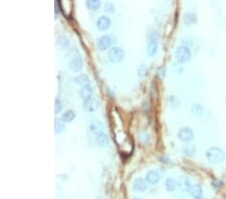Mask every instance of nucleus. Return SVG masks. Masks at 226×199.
<instances>
[{"instance_id": "nucleus-15", "label": "nucleus", "mask_w": 226, "mask_h": 199, "mask_svg": "<svg viewBox=\"0 0 226 199\" xmlns=\"http://www.w3.org/2000/svg\"><path fill=\"white\" fill-rule=\"evenodd\" d=\"M178 187V180H176L175 178H167L165 181V188L168 192H173L176 190V188Z\"/></svg>"}, {"instance_id": "nucleus-17", "label": "nucleus", "mask_w": 226, "mask_h": 199, "mask_svg": "<svg viewBox=\"0 0 226 199\" xmlns=\"http://www.w3.org/2000/svg\"><path fill=\"white\" fill-rule=\"evenodd\" d=\"M158 50V43L157 41L149 40L148 45H147V55L149 56H154L157 53Z\"/></svg>"}, {"instance_id": "nucleus-10", "label": "nucleus", "mask_w": 226, "mask_h": 199, "mask_svg": "<svg viewBox=\"0 0 226 199\" xmlns=\"http://www.w3.org/2000/svg\"><path fill=\"white\" fill-rule=\"evenodd\" d=\"M145 179L149 184H151V185H155V184H157L160 181V175L157 171H155V170H149L146 174Z\"/></svg>"}, {"instance_id": "nucleus-2", "label": "nucleus", "mask_w": 226, "mask_h": 199, "mask_svg": "<svg viewBox=\"0 0 226 199\" xmlns=\"http://www.w3.org/2000/svg\"><path fill=\"white\" fill-rule=\"evenodd\" d=\"M108 57L110 62H113V64H118V62H121L124 60L125 52L121 47L114 46V47H110L109 50Z\"/></svg>"}, {"instance_id": "nucleus-20", "label": "nucleus", "mask_w": 226, "mask_h": 199, "mask_svg": "<svg viewBox=\"0 0 226 199\" xmlns=\"http://www.w3.org/2000/svg\"><path fill=\"white\" fill-rule=\"evenodd\" d=\"M85 5L88 7L90 10L92 11H95L100 7L102 5V2L100 0H86L85 1Z\"/></svg>"}, {"instance_id": "nucleus-26", "label": "nucleus", "mask_w": 226, "mask_h": 199, "mask_svg": "<svg viewBox=\"0 0 226 199\" xmlns=\"http://www.w3.org/2000/svg\"><path fill=\"white\" fill-rule=\"evenodd\" d=\"M62 108H64V106H62V103H61V101L59 99H55L54 100V113L57 115V114H59Z\"/></svg>"}, {"instance_id": "nucleus-9", "label": "nucleus", "mask_w": 226, "mask_h": 199, "mask_svg": "<svg viewBox=\"0 0 226 199\" xmlns=\"http://www.w3.org/2000/svg\"><path fill=\"white\" fill-rule=\"evenodd\" d=\"M83 108L86 112H95L99 109V102L95 98H90L84 102Z\"/></svg>"}, {"instance_id": "nucleus-14", "label": "nucleus", "mask_w": 226, "mask_h": 199, "mask_svg": "<svg viewBox=\"0 0 226 199\" xmlns=\"http://www.w3.org/2000/svg\"><path fill=\"white\" fill-rule=\"evenodd\" d=\"M74 81L76 85L81 86V88H84V86H90V77L85 74L76 76L74 79Z\"/></svg>"}, {"instance_id": "nucleus-29", "label": "nucleus", "mask_w": 226, "mask_h": 199, "mask_svg": "<svg viewBox=\"0 0 226 199\" xmlns=\"http://www.w3.org/2000/svg\"><path fill=\"white\" fill-rule=\"evenodd\" d=\"M166 71H167V69H166L165 65H162V66L159 67V69H158L157 75L160 76V79H164V77H165V76H166Z\"/></svg>"}, {"instance_id": "nucleus-27", "label": "nucleus", "mask_w": 226, "mask_h": 199, "mask_svg": "<svg viewBox=\"0 0 226 199\" xmlns=\"http://www.w3.org/2000/svg\"><path fill=\"white\" fill-rule=\"evenodd\" d=\"M168 101H169V103H170V105H171V107L173 109H176V108H178V107L180 106V102L178 101V99L176 98L175 96H171Z\"/></svg>"}, {"instance_id": "nucleus-24", "label": "nucleus", "mask_w": 226, "mask_h": 199, "mask_svg": "<svg viewBox=\"0 0 226 199\" xmlns=\"http://www.w3.org/2000/svg\"><path fill=\"white\" fill-rule=\"evenodd\" d=\"M183 153L186 156H193L196 153V148L194 145H186L183 148Z\"/></svg>"}, {"instance_id": "nucleus-31", "label": "nucleus", "mask_w": 226, "mask_h": 199, "mask_svg": "<svg viewBox=\"0 0 226 199\" xmlns=\"http://www.w3.org/2000/svg\"><path fill=\"white\" fill-rule=\"evenodd\" d=\"M146 72H147V69H146L145 65H141V66L138 69V75L140 76H143L144 75L146 74Z\"/></svg>"}, {"instance_id": "nucleus-19", "label": "nucleus", "mask_w": 226, "mask_h": 199, "mask_svg": "<svg viewBox=\"0 0 226 199\" xmlns=\"http://www.w3.org/2000/svg\"><path fill=\"white\" fill-rule=\"evenodd\" d=\"M65 129V125L64 122L59 118H55L54 119V132L55 134H60L64 131Z\"/></svg>"}, {"instance_id": "nucleus-12", "label": "nucleus", "mask_w": 226, "mask_h": 199, "mask_svg": "<svg viewBox=\"0 0 226 199\" xmlns=\"http://www.w3.org/2000/svg\"><path fill=\"white\" fill-rule=\"evenodd\" d=\"M188 192L191 195V197L194 198V199H201L202 196H203V190H202V187L200 185H198V184L192 185Z\"/></svg>"}, {"instance_id": "nucleus-22", "label": "nucleus", "mask_w": 226, "mask_h": 199, "mask_svg": "<svg viewBox=\"0 0 226 199\" xmlns=\"http://www.w3.org/2000/svg\"><path fill=\"white\" fill-rule=\"evenodd\" d=\"M183 21L186 25H192V24H194L196 21H197V18H196V15L194 13H191V12H188V13H185V15L183 17Z\"/></svg>"}, {"instance_id": "nucleus-28", "label": "nucleus", "mask_w": 226, "mask_h": 199, "mask_svg": "<svg viewBox=\"0 0 226 199\" xmlns=\"http://www.w3.org/2000/svg\"><path fill=\"white\" fill-rule=\"evenodd\" d=\"M57 45H59L60 47L64 48V47H66L67 45H69V40H67V38H66V37L61 36V37L59 38V40H57Z\"/></svg>"}, {"instance_id": "nucleus-11", "label": "nucleus", "mask_w": 226, "mask_h": 199, "mask_svg": "<svg viewBox=\"0 0 226 199\" xmlns=\"http://www.w3.org/2000/svg\"><path fill=\"white\" fill-rule=\"evenodd\" d=\"M104 124L100 121H93L92 123L90 124V131L92 132L94 135H100L104 133Z\"/></svg>"}, {"instance_id": "nucleus-21", "label": "nucleus", "mask_w": 226, "mask_h": 199, "mask_svg": "<svg viewBox=\"0 0 226 199\" xmlns=\"http://www.w3.org/2000/svg\"><path fill=\"white\" fill-rule=\"evenodd\" d=\"M74 118H75V113L74 111L69 110V111H66L65 113H64L61 115L60 119L64 121V123H70L74 120Z\"/></svg>"}, {"instance_id": "nucleus-16", "label": "nucleus", "mask_w": 226, "mask_h": 199, "mask_svg": "<svg viewBox=\"0 0 226 199\" xmlns=\"http://www.w3.org/2000/svg\"><path fill=\"white\" fill-rule=\"evenodd\" d=\"M191 186H192V184H191V181L189 178L181 177L179 180H178V187L181 188L183 191H189Z\"/></svg>"}, {"instance_id": "nucleus-32", "label": "nucleus", "mask_w": 226, "mask_h": 199, "mask_svg": "<svg viewBox=\"0 0 226 199\" xmlns=\"http://www.w3.org/2000/svg\"><path fill=\"white\" fill-rule=\"evenodd\" d=\"M132 199H142L141 197H133Z\"/></svg>"}, {"instance_id": "nucleus-6", "label": "nucleus", "mask_w": 226, "mask_h": 199, "mask_svg": "<svg viewBox=\"0 0 226 199\" xmlns=\"http://www.w3.org/2000/svg\"><path fill=\"white\" fill-rule=\"evenodd\" d=\"M147 181L144 178H136L135 181L133 182V190L135 192L142 193L144 191H146L147 189Z\"/></svg>"}, {"instance_id": "nucleus-13", "label": "nucleus", "mask_w": 226, "mask_h": 199, "mask_svg": "<svg viewBox=\"0 0 226 199\" xmlns=\"http://www.w3.org/2000/svg\"><path fill=\"white\" fill-rule=\"evenodd\" d=\"M94 93H95V91H94L93 86H84V88H81L80 90V97L85 101L90 98H93Z\"/></svg>"}, {"instance_id": "nucleus-18", "label": "nucleus", "mask_w": 226, "mask_h": 199, "mask_svg": "<svg viewBox=\"0 0 226 199\" xmlns=\"http://www.w3.org/2000/svg\"><path fill=\"white\" fill-rule=\"evenodd\" d=\"M97 143L100 147H107L109 145V136L107 134H100L97 136Z\"/></svg>"}, {"instance_id": "nucleus-7", "label": "nucleus", "mask_w": 226, "mask_h": 199, "mask_svg": "<svg viewBox=\"0 0 226 199\" xmlns=\"http://www.w3.org/2000/svg\"><path fill=\"white\" fill-rule=\"evenodd\" d=\"M69 70L74 72H79L81 69H83V60L80 55L74 56L73 60L69 61Z\"/></svg>"}, {"instance_id": "nucleus-30", "label": "nucleus", "mask_w": 226, "mask_h": 199, "mask_svg": "<svg viewBox=\"0 0 226 199\" xmlns=\"http://www.w3.org/2000/svg\"><path fill=\"white\" fill-rule=\"evenodd\" d=\"M222 185H223V181L222 180H219V179H217V180H214L213 182H212V186L214 187V188H220V187H222Z\"/></svg>"}, {"instance_id": "nucleus-4", "label": "nucleus", "mask_w": 226, "mask_h": 199, "mask_svg": "<svg viewBox=\"0 0 226 199\" xmlns=\"http://www.w3.org/2000/svg\"><path fill=\"white\" fill-rule=\"evenodd\" d=\"M114 40H115V37L113 35H110V34L103 35L98 38L97 46L100 51H105L110 47V45H113Z\"/></svg>"}, {"instance_id": "nucleus-25", "label": "nucleus", "mask_w": 226, "mask_h": 199, "mask_svg": "<svg viewBox=\"0 0 226 199\" xmlns=\"http://www.w3.org/2000/svg\"><path fill=\"white\" fill-rule=\"evenodd\" d=\"M105 13H109V14H112L115 12V10H116V7H115V5L113 3H110V2H107L105 4Z\"/></svg>"}, {"instance_id": "nucleus-3", "label": "nucleus", "mask_w": 226, "mask_h": 199, "mask_svg": "<svg viewBox=\"0 0 226 199\" xmlns=\"http://www.w3.org/2000/svg\"><path fill=\"white\" fill-rule=\"evenodd\" d=\"M176 60L180 64H185V62L189 61L191 59V51L189 50V47L181 45L179 47H177V50L175 51Z\"/></svg>"}, {"instance_id": "nucleus-33", "label": "nucleus", "mask_w": 226, "mask_h": 199, "mask_svg": "<svg viewBox=\"0 0 226 199\" xmlns=\"http://www.w3.org/2000/svg\"><path fill=\"white\" fill-rule=\"evenodd\" d=\"M224 199H226V197H225V198H224Z\"/></svg>"}, {"instance_id": "nucleus-5", "label": "nucleus", "mask_w": 226, "mask_h": 199, "mask_svg": "<svg viewBox=\"0 0 226 199\" xmlns=\"http://www.w3.org/2000/svg\"><path fill=\"white\" fill-rule=\"evenodd\" d=\"M177 136H178V138H179L180 141L185 142V143L191 142L194 138L193 131H192L189 127H185V128L180 129L179 132H178V134H177Z\"/></svg>"}, {"instance_id": "nucleus-8", "label": "nucleus", "mask_w": 226, "mask_h": 199, "mask_svg": "<svg viewBox=\"0 0 226 199\" xmlns=\"http://www.w3.org/2000/svg\"><path fill=\"white\" fill-rule=\"evenodd\" d=\"M110 24H112V21H110V17L108 16H100L98 20H97V27L99 28V30L100 31H105L108 30L110 27Z\"/></svg>"}, {"instance_id": "nucleus-23", "label": "nucleus", "mask_w": 226, "mask_h": 199, "mask_svg": "<svg viewBox=\"0 0 226 199\" xmlns=\"http://www.w3.org/2000/svg\"><path fill=\"white\" fill-rule=\"evenodd\" d=\"M191 112L194 116H202L204 113V109L200 104H193L191 107Z\"/></svg>"}, {"instance_id": "nucleus-1", "label": "nucleus", "mask_w": 226, "mask_h": 199, "mask_svg": "<svg viewBox=\"0 0 226 199\" xmlns=\"http://www.w3.org/2000/svg\"><path fill=\"white\" fill-rule=\"evenodd\" d=\"M206 158L209 162L217 164L222 162L225 158V153L219 147H211L206 151Z\"/></svg>"}]
</instances>
